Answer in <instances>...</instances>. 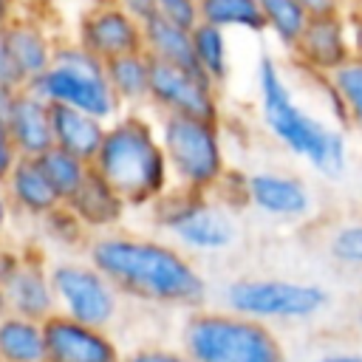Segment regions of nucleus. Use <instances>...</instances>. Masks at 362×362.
Segmentation results:
<instances>
[{
  "mask_svg": "<svg viewBox=\"0 0 362 362\" xmlns=\"http://www.w3.org/2000/svg\"><path fill=\"white\" fill-rule=\"evenodd\" d=\"M23 88H11V85H3L0 82V124H6L8 122V116H11V107H14V102H17V93H20Z\"/></svg>",
  "mask_w": 362,
  "mask_h": 362,
  "instance_id": "nucleus-39",
  "label": "nucleus"
},
{
  "mask_svg": "<svg viewBox=\"0 0 362 362\" xmlns=\"http://www.w3.org/2000/svg\"><path fill=\"white\" fill-rule=\"evenodd\" d=\"M17 161H20V153H17V147H14L11 136H8V127L0 124V187L6 184V178L11 175Z\"/></svg>",
  "mask_w": 362,
  "mask_h": 362,
  "instance_id": "nucleus-33",
  "label": "nucleus"
},
{
  "mask_svg": "<svg viewBox=\"0 0 362 362\" xmlns=\"http://www.w3.org/2000/svg\"><path fill=\"white\" fill-rule=\"evenodd\" d=\"M192 48H195V62L201 68V74L212 82V85H223L229 76V42H226V31L201 23L192 28Z\"/></svg>",
  "mask_w": 362,
  "mask_h": 362,
  "instance_id": "nucleus-26",
  "label": "nucleus"
},
{
  "mask_svg": "<svg viewBox=\"0 0 362 362\" xmlns=\"http://www.w3.org/2000/svg\"><path fill=\"white\" fill-rule=\"evenodd\" d=\"M107 65V82L110 90L116 93L122 107H139L150 102V74H153V59L139 51V54H124L116 57Z\"/></svg>",
  "mask_w": 362,
  "mask_h": 362,
  "instance_id": "nucleus-23",
  "label": "nucleus"
},
{
  "mask_svg": "<svg viewBox=\"0 0 362 362\" xmlns=\"http://www.w3.org/2000/svg\"><path fill=\"white\" fill-rule=\"evenodd\" d=\"M8 215H11V204H8L6 192L0 189V232H3V229H6V223H8Z\"/></svg>",
  "mask_w": 362,
  "mask_h": 362,
  "instance_id": "nucleus-42",
  "label": "nucleus"
},
{
  "mask_svg": "<svg viewBox=\"0 0 362 362\" xmlns=\"http://www.w3.org/2000/svg\"><path fill=\"white\" fill-rule=\"evenodd\" d=\"M156 223L170 232L184 249L192 252H226L238 240V223L226 204L218 198L175 189L153 204Z\"/></svg>",
  "mask_w": 362,
  "mask_h": 362,
  "instance_id": "nucleus-8",
  "label": "nucleus"
},
{
  "mask_svg": "<svg viewBox=\"0 0 362 362\" xmlns=\"http://www.w3.org/2000/svg\"><path fill=\"white\" fill-rule=\"evenodd\" d=\"M150 105L164 116H189L204 122H218V85H212L198 71H184L167 62L153 59L150 74Z\"/></svg>",
  "mask_w": 362,
  "mask_h": 362,
  "instance_id": "nucleus-10",
  "label": "nucleus"
},
{
  "mask_svg": "<svg viewBox=\"0 0 362 362\" xmlns=\"http://www.w3.org/2000/svg\"><path fill=\"white\" fill-rule=\"evenodd\" d=\"M48 105H68L102 122H116L122 105L107 82V65L79 42H62L54 51V65L25 85Z\"/></svg>",
  "mask_w": 362,
  "mask_h": 362,
  "instance_id": "nucleus-5",
  "label": "nucleus"
},
{
  "mask_svg": "<svg viewBox=\"0 0 362 362\" xmlns=\"http://www.w3.org/2000/svg\"><path fill=\"white\" fill-rule=\"evenodd\" d=\"M6 314H11V308H8V294H6V286L0 283V317H6Z\"/></svg>",
  "mask_w": 362,
  "mask_h": 362,
  "instance_id": "nucleus-43",
  "label": "nucleus"
},
{
  "mask_svg": "<svg viewBox=\"0 0 362 362\" xmlns=\"http://www.w3.org/2000/svg\"><path fill=\"white\" fill-rule=\"evenodd\" d=\"M0 189L6 192L11 209H17L23 215H31V218H45V215H51L54 209L62 206L57 189L45 178L37 158H20Z\"/></svg>",
  "mask_w": 362,
  "mask_h": 362,
  "instance_id": "nucleus-18",
  "label": "nucleus"
},
{
  "mask_svg": "<svg viewBox=\"0 0 362 362\" xmlns=\"http://www.w3.org/2000/svg\"><path fill=\"white\" fill-rule=\"evenodd\" d=\"M45 221V229H48V235L54 238V240H59V243H68V246H74V243H82V238L88 235V229L76 221V215L62 204L59 209H54L51 215H45L42 218Z\"/></svg>",
  "mask_w": 362,
  "mask_h": 362,
  "instance_id": "nucleus-30",
  "label": "nucleus"
},
{
  "mask_svg": "<svg viewBox=\"0 0 362 362\" xmlns=\"http://www.w3.org/2000/svg\"><path fill=\"white\" fill-rule=\"evenodd\" d=\"M308 362H362V351H351V348H342V351H322V354L311 356Z\"/></svg>",
  "mask_w": 362,
  "mask_h": 362,
  "instance_id": "nucleus-38",
  "label": "nucleus"
},
{
  "mask_svg": "<svg viewBox=\"0 0 362 362\" xmlns=\"http://www.w3.org/2000/svg\"><path fill=\"white\" fill-rule=\"evenodd\" d=\"M348 20H351V37H354V51L356 57L362 59V6H354L348 11Z\"/></svg>",
  "mask_w": 362,
  "mask_h": 362,
  "instance_id": "nucleus-40",
  "label": "nucleus"
},
{
  "mask_svg": "<svg viewBox=\"0 0 362 362\" xmlns=\"http://www.w3.org/2000/svg\"><path fill=\"white\" fill-rule=\"evenodd\" d=\"M6 294H8V308L11 314L45 322L48 317L57 314V294H54V283H51V269L45 266V260L40 255H28L20 266V272L6 283Z\"/></svg>",
  "mask_w": 362,
  "mask_h": 362,
  "instance_id": "nucleus-15",
  "label": "nucleus"
},
{
  "mask_svg": "<svg viewBox=\"0 0 362 362\" xmlns=\"http://www.w3.org/2000/svg\"><path fill=\"white\" fill-rule=\"evenodd\" d=\"M308 17H331V14H348L354 0H297Z\"/></svg>",
  "mask_w": 362,
  "mask_h": 362,
  "instance_id": "nucleus-34",
  "label": "nucleus"
},
{
  "mask_svg": "<svg viewBox=\"0 0 362 362\" xmlns=\"http://www.w3.org/2000/svg\"><path fill=\"white\" fill-rule=\"evenodd\" d=\"M0 362H45V328L37 320L0 317Z\"/></svg>",
  "mask_w": 362,
  "mask_h": 362,
  "instance_id": "nucleus-24",
  "label": "nucleus"
},
{
  "mask_svg": "<svg viewBox=\"0 0 362 362\" xmlns=\"http://www.w3.org/2000/svg\"><path fill=\"white\" fill-rule=\"evenodd\" d=\"M181 348L195 362H288L286 345L272 325L226 308L189 311L181 328Z\"/></svg>",
  "mask_w": 362,
  "mask_h": 362,
  "instance_id": "nucleus-4",
  "label": "nucleus"
},
{
  "mask_svg": "<svg viewBox=\"0 0 362 362\" xmlns=\"http://www.w3.org/2000/svg\"><path fill=\"white\" fill-rule=\"evenodd\" d=\"M0 82L3 85H11V88H25V79L20 76V71L11 62V54H8V45H6L3 28H0Z\"/></svg>",
  "mask_w": 362,
  "mask_h": 362,
  "instance_id": "nucleus-35",
  "label": "nucleus"
},
{
  "mask_svg": "<svg viewBox=\"0 0 362 362\" xmlns=\"http://www.w3.org/2000/svg\"><path fill=\"white\" fill-rule=\"evenodd\" d=\"M144 54L150 59L201 74V68L195 62V48H192V31H187L158 14L144 23Z\"/></svg>",
  "mask_w": 362,
  "mask_h": 362,
  "instance_id": "nucleus-21",
  "label": "nucleus"
},
{
  "mask_svg": "<svg viewBox=\"0 0 362 362\" xmlns=\"http://www.w3.org/2000/svg\"><path fill=\"white\" fill-rule=\"evenodd\" d=\"M158 139L178 189L209 195L223 181L226 156L218 122L189 116H161Z\"/></svg>",
  "mask_w": 362,
  "mask_h": 362,
  "instance_id": "nucleus-6",
  "label": "nucleus"
},
{
  "mask_svg": "<svg viewBox=\"0 0 362 362\" xmlns=\"http://www.w3.org/2000/svg\"><path fill=\"white\" fill-rule=\"evenodd\" d=\"M257 102L266 130L297 158H303L314 173L325 178H342L348 170V136L342 127H334L305 110L280 68L269 54L257 59Z\"/></svg>",
  "mask_w": 362,
  "mask_h": 362,
  "instance_id": "nucleus-2",
  "label": "nucleus"
},
{
  "mask_svg": "<svg viewBox=\"0 0 362 362\" xmlns=\"http://www.w3.org/2000/svg\"><path fill=\"white\" fill-rule=\"evenodd\" d=\"M6 45H8V54H11V62L14 68L20 71V76L25 79V85L31 79H37L40 74H45L51 65H54V51L57 45H51L48 34L31 23V20H20L14 17L6 28Z\"/></svg>",
  "mask_w": 362,
  "mask_h": 362,
  "instance_id": "nucleus-20",
  "label": "nucleus"
},
{
  "mask_svg": "<svg viewBox=\"0 0 362 362\" xmlns=\"http://www.w3.org/2000/svg\"><path fill=\"white\" fill-rule=\"evenodd\" d=\"M37 161H40L45 178L51 181V187L57 189V195H59L62 204H68L79 192V187L85 184V178L90 173V164L85 158H79V156H74V153H68L62 147H51Z\"/></svg>",
  "mask_w": 362,
  "mask_h": 362,
  "instance_id": "nucleus-27",
  "label": "nucleus"
},
{
  "mask_svg": "<svg viewBox=\"0 0 362 362\" xmlns=\"http://www.w3.org/2000/svg\"><path fill=\"white\" fill-rule=\"evenodd\" d=\"M294 62L314 79L331 76L337 68H342L354 51V37H351V20L348 14H331V17H311L308 25L303 28L300 40L288 51Z\"/></svg>",
  "mask_w": 362,
  "mask_h": 362,
  "instance_id": "nucleus-11",
  "label": "nucleus"
},
{
  "mask_svg": "<svg viewBox=\"0 0 362 362\" xmlns=\"http://www.w3.org/2000/svg\"><path fill=\"white\" fill-rule=\"evenodd\" d=\"M201 23H209L221 31L240 28L249 34H263L266 20L257 0H201Z\"/></svg>",
  "mask_w": 362,
  "mask_h": 362,
  "instance_id": "nucleus-25",
  "label": "nucleus"
},
{
  "mask_svg": "<svg viewBox=\"0 0 362 362\" xmlns=\"http://www.w3.org/2000/svg\"><path fill=\"white\" fill-rule=\"evenodd\" d=\"M79 45H85L102 62H110L124 54L144 51V25L122 11L113 0L90 8L79 23Z\"/></svg>",
  "mask_w": 362,
  "mask_h": 362,
  "instance_id": "nucleus-13",
  "label": "nucleus"
},
{
  "mask_svg": "<svg viewBox=\"0 0 362 362\" xmlns=\"http://www.w3.org/2000/svg\"><path fill=\"white\" fill-rule=\"evenodd\" d=\"M57 314L90 328H110L119 320L122 294L90 260H59L51 266Z\"/></svg>",
  "mask_w": 362,
  "mask_h": 362,
  "instance_id": "nucleus-9",
  "label": "nucleus"
},
{
  "mask_svg": "<svg viewBox=\"0 0 362 362\" xmlns=\"http://www.w3.org/2000/svg\"><path fill=\"white\" fill-rule=\"evenodd\" d=\"M260 3V11H263V20H266V31L274 34V40L291 51L294 42L300 40L303 28L308 25V14L305 8L297 3V0H257Z\"/></svg>",
  "mask_w": 362,
  "mask_h": 362,
  "instance_id": "nucleus-29",
  "label": "nucleus"
},
{
  "mask_svg": "<svg viewBox=\"0 0 362 362\" xmlns=\"http://www.w3.org/2000/svg\"><path fill=\"white\" fill-rule=\"evenodd\" d=\"M51 127H54V147H62L85 158L88 164H93L107 133V122L68 105H51Z\"/></svg>",
  "mask_w": 362,
  "mask_h": 362,
  "instance_id": "nucleus-19",
  "label": "nucleus"
},
{
  "mask_svg": "<svg viewBox=\"0 0 362 362\" xmlns=\"http://www.w3.org/2000/svg\"><path fill=\"white\" fill-rule=\"evenodd\" d=\"M325 255L342 272L362 274V218H342L325 232Z\"/></svg>",
  "mask_w": 362,
  "mask_h": 362,
  "instance_id": "nucleus-28",
  "label": "nucleus"
},
{
  "mask_svg": "<svg viewBox=\"0 0 362 362\" xmlns=\"http://www.w3.org/2000/svg\"><path fill=\"white\" fill-rule=\"evenodd\" d=\"M14 20V0H0V28Z\"/></svg>",
  "mask_w": 362,
  "mask_h": 362,
  "instance_id": "nucleus-41",
  "label": "nucleus"
},
{
  "mask_svg": "<svg viewBox=\"0 0 362 362\" xmlns=\"http://www.w3.org/2000/svg\"><path fill=\"white\" fill-rule=\"evenodd\" d=\"M45 328V362H122L119 342L105 328L82 325L65 314H54Z\"/></svg>",
  "mask_w": 362,
  "mask_h": 362,
  "instance_id": "nucleus-12",
  "label": "nucleus"
},
{
  "mask_svg": "<svg viewBox=\"0 0 362 362\" xmlns=\"http://www.w3.org/2000/svg\"><path fill=\"white\" fill-rule=\"evenodd\" d=\"M23 260H25V252H14V249H8V246H0V283H3V286L20 272Z\"/></svg>",
  "mask_w": 362,
  "mask_h": 362,
  "instance_id": "nucleus-37",
  "label": "nucleus"
},
{
  "mask_svg": "<svg viewBox=\"0 0 362 362\" xmlns=\"http://www.w3.org/2000/svg\"><path fill=\"white\" fill-rule=\"evenodd\" d=\"M354 322H356V328H359V334H362V303L356 305V314H354Z\"/></svg>",
  "mask_w": 362,
  "mask_h": 362,
  "instance_id": "nucleus-44",
  "label": "nucleus"
},
{
  "mask_svg": "<svg viewBox=\"0 0 362 362\" xmlns=\"http://www.w3.org/2000/svg\"><path fill=\"white\" fill-rule=\"evenodd\" d=\"M122 362H195L184 348H167V345H141L124 354Z\"/></svg>",
  "mask_w": 362,
  "mask_h": 362,
  "instance_id": "nucleus-32",
  "label": "nucleus"
},
{
  "mask_svg": "<svg viewBox=\"0 0 362 362\" xmlns=\"http://www.w3.org/2000/svg\"><path fill=\"white\" fill-rule=\"evenodd\" d=\"M8 136L20 153V158H40L54 147V127H51V105L37 96L34 90L23 88L6 122Z\"/></svg>",
  "mask_w": 362,
  "mask_h": 362,
  "instance_id": "nucleus-16",
  "label": "nucleus"
},
{
  "mask_svg": "<svg viewBox=\"0 0 362 362\" xmlns=\"http://www.w3.org/2000/svg\"><path fill=\"white\" fill-rule=\"evenodd\" d=\"M113 3H116L122 11H127L133 20H139L141 25L158 14V3H156V0H113Z\"/></svg>",
  "mask_w": 362,
  "mask_h": 362,
  "instance_id": "nucleus-36",
  "label": "nucleus"
},
{
  "mask_svg": "<svg viewBox=\"0 0 362 362\" xmlns=\"http://www.w3.org/2000/svg\"><path fill=\"white\" fill-rule=\"evenodd\" d=\"M158 3V17L192 31L201 25V0H156Z\"/></svg>",
  "mask_w": 362,
  "mask_h": 362,
  "instance_id": "nucleus-31",
  "label": "nucleus"
},
{
  "mask_svg": "<svg viewBox=\"0 0 362 362\" xmlns=\"http://www.w3.org/2000/svg\"><path fill=\"white\" fill-rule=\"evenodd\" d=\"M88 260L122 297L189 311H198L206 303V277L173 243L144 235L105 232L88 240Z\"/></svg>",
  "mask_w": 362,
  "mask_h": 362,
  "instance_id": "nucleus-1",
  "label": "nucleus"
},
{
  "mask_svg": "<svg viewBox=\"0 0 362 362\" xmlns=\"http://www.w3.org/2000/svg\"><path fill=\"white\" fill-rule=\"evenodd\" d=\"M127 206H153L170 189V164L158 130L139 113H122L107 124L105 141L90 164Z\"/></svg>",
  "mask_w": 362,
  "mask_h": 362,
  "instance_id": "nucleus-3",
  "label": "nucleus"
},
{
  "mask_svg": "<svg viewBox=\"0 0 362 362\" xmlns=\"http://www.w3.org/2000/svg\"><path fill=\"white\" fill-rule=\"evenodd\" d=\"M246 198L249 206L277 221H303L314 209L311 187L294 173L260 170L246 175Z\"/></svg>",
  "mask_w": 362,
  "mask_h": 362,
  "instance_id": "nucleus-14",
  "label": "nucleus"
},
{
  "mask_svg": "<svg viewBox=\"0 0 362 362\" xmlns=\"http://www.w3.org/2000/svg\"><path fill=\"white\" fill-rule=\"evenodd\" d=\"M320 82L331 99L337 122L342 127H351L354 133H362V59L351 57L342 68Z\"/></svg>",
  "mask_w": 362,
  "mask_h": 362,
  "instance_id": "nucleus-22",
  "label": "nucleus"
},
{
  "mask_svg": "<svg viewBox=\"0 0 362 362\" xmlns=\"http://www.w3.org/2000/svg\"><path fill=\"white\" fill-rule=\"evenodd\" d=\"M76 221L88 229V232H96V235H105V232H116V226L122 223L124 212H127V204L122 201V195L90 167L85 184L79 187V192L65 204Z\"/></svg>",
  "mask_w": 362,
  "mask_h": 362,
  "instance_id": "nucleus-17",
  "label": "nucleus"
},
{
  "mask_svg": "<svg viewBox=\"0 0 362 362\" xmlns=\"http://www.w3.org/2000/svg\"><path fill=\"white\" fill-rule=\"evenodd\" d=\"M354 6H362V0H354ZM354 6H351V8H354Z\"/></svg>",
  "mask_w": 362,
  "mask_h": 362,
  "instance_id": "nucleus-45",
  "label": "nucleus"
},
{
  "mask_svg": "<svg viewBox=\"0 0 362 362\" xmlns=\"http://www.w3.org/2000/svg\"><path fill=\"white\" fill-rule=\"evenodd\" d=\"M226 311L257 322H308L328 311L331 291L314 280L238 277L223 288Z\"/></svg>",
  "mask_w": 362,
  "mask_h": 362,
  "instance_id": "nucleus-7",
  "label": "nucleus"
}]
</instances>
